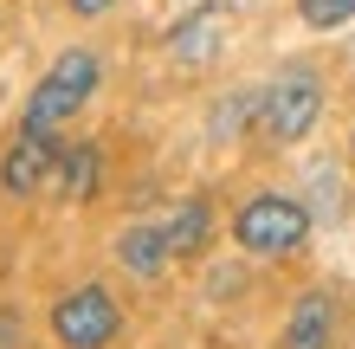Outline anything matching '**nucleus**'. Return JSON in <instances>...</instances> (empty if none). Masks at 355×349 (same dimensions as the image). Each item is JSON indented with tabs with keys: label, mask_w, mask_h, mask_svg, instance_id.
<instances>
[{
	"label": "nucleus",
	"mask_w": 355,
	"mask_h": 349,
	"mask_svg": "<svg viewBox=\"0 0 355 349\" xmlns=\"http://www.w3.org/2000/svg\"><path fill=\"white\" fill-rule=\"evenodd\" d=\"M116 0H71V13H85V19H97V13H110Z\"/></svg>",
	"instance_id": "12"
},
{
	"label": "nucleus",
	"mask_w": 355,
	"mask_h": 349,
	"mask_svg": "<svg viewBox=\"0 0 355 349\" xmlns=\"http://www.w3.org/2000/svg\"><path fill=\"white\" fill-rule=\"evenodd\" d=\"M297 13H304V26H317V33H336L355 19V0H297Z\"/></svg>",
	"instance_id": "11"
},
{
	"label": "nucleus",
	"mask_w": 355,
	"mask_h": 349,
	"mask_svg": "<svg viewBox=\"0 0 355 349\" xmlns=\"http://www.w3.org/2000/svg\"><path fill=\"white\" fill-rule=\"evenodd\" d=\"M91 91H97V52H85V46L58 52V65L39 78L33 97H26V123H33V130H58L65 117L85 110Z\"/></svg>",
	"instance_id": "2"
},
{
	"label": "nucleus",
	"mask_w": 355,
	"mask_h": 349,
	"mask_svg": "<svg viewBox=\"0 0 355 349\" xmlns=\"http://www.w3.org/2000/svg\"><path fill=\"white\" fill-rule=\"evenodd\" d=\"M168 227H155V220H136V227H123L116 239V265L136 278H162V265H168Z\"/></svg>",
	"instance_id": "8"
},
{
	"label": "nucleus",
	"mask_w": 355,
	"mask_h": 349,
	"mask_svg": "<svg viewBox=\"0 0 355 349\" xmlns=\"http://www.w3.org/2000/svg\"><path fill=\"white\" fill-rule=\"evenodd\" d=\"M252 117H259L265 142H297V136L317 130V117H323V85L310 71H284L265 97H252Z\"/></svg>",
	"instance_id": "3"
},
{
	"label": "nucleus",
	"mask_w": 355,
	"mask_h": 349,
	"mask_svg": "<svg viewBox=\"0 0 355 349\" xmlns=\"http://www.w3.org/2000/svg\"><path fill=\"white\" fill-rule=\"evenodd\" d=\"M116 330H123V311L103 284H78L52 304V337L65 349H103V343H116Z\"/></svg>",
	"instance_id": "4"
},
{
	"label": "nucleus",
	"mask_w": 355,
	"mask_h": 349,
	"mask_svg": "<svg viewBox=\"0 0 355 349\" xmlns=\"http://www.w3.org/2000/svg\"><path fill=\"white\" fill-rule=\"evenodd\" d=\"M329 337H336V304H329V291H304L291 304V317H284L278 349H329Z\"/></svg>",
	"instance_id": "6"
},
{
	"label": "nucleus",
	"mask_w": 355,
	"mask_h": 349,
	"mask_svg": "<svg viewBox=\"0 0 355 349\" xmlns=\"http://www.w3.org/2000/svg\"><path fill=\"white\" fill-rule=\"evenodd\" d=\"M52 169H58V142H52V130L19 123V136L7 142V155H0V188H7V194H33V188H46Z\"/></svg>",
	"instance_id": "5"
},
{
	"label": "nucleus",
	"mask_w": 355,
	"mask_h": 349,
	"mask_svg": "<svg viewBox=\"0 0 355 349\" xmlns=\"http://www.w3.org/2000/svg\"><path fill=\"white\" fill-rule=\"evenodd\" d=\"M233 239L245 253H259V259H284V253H297L310 239V214H304V201H291V194H252L233 214Z\"/></svg>",
	"instance_id": "1"
},
{
	"label": "nucleus",
	"mask_w": 355,
	"mask_h": 349,
	"mask_svg": "<svg viewBox=\"0 0 355 349\" xmlns=\"http://www.w3.org/2000/svg\"><path fill=\"white\" fill-rule=\"evenodd\" d=\"M97 142H71V149H58V201H65V207H78V201H91L97 194Z\"/></svg>",
	"instance_id": "9"
},
{
	"label": "nucleus",
	"mask_w": 355,
	"mask_h": 349,
	"mask_svg": "<svg viewBox=\"0 0 355 349\" xmlns=\"http://www.w3.org/2000/svg\"><path fill=\"white\" fill-rule=\"evenodd\" d=\"M207 227H214V207L194 194V201H181L175 207V220H168V253L175 259H194L200 246H207Z\"/></svg>",
	"instance_id": "10"
},
{
	"label": "nucleus",
	"mask_w": 355,
	"mask_h": 349,
	"mask_svg": "<svg viewBox=\"0 0 355 349\" xmlns=\"http://www.w3.org/2000/svg\"><path fill=\"white\" fill-rule=\"evenodd\" d=\"M220 39H226V7H194L168 33V52L181 58V65H207V58L220 52Z\"/></svg>",
	"instance_id": "7"
}]
</instances>
